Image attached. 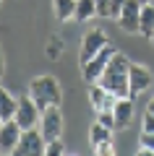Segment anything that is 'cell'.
<instances>
[{"label": "cell", "mask_w": 154, "mask_h": 156, "mask_svg": "<svg viewBox=\"0 0 154 156\" xmlns=\"http://www.w3.org/2000/svg\"><path fill=\"white\" fill-rule=\"evenodd\" d=\"M112 112H115V130H126L128 122H131V117H133V96L118 99Z\"/></svg>", "instance_id": "12"}, {"label": "cell", "mask_w": 154, "mask_h": 156, "mask_svg": "<svg viewBox=\"0 0 154 156\" xmlns=\"http://www.w3.org/2000/svg\"><path fill=\"white\" fill-rule=\"evenodd\" d=\"M21 133H24V128L16 122V120L0 122V151H3V154H16Z\"/></svg>", "instance_id": "9"}, {"label": "cell", "mask_w": 154, "mask_h": 156, "mask_svg": "<svg viewBox=\"0 0 154 156\" xmlns=\"http://www.w3.org/2000/svg\"><path fill=\"white\" fill-rule=\"evenodd\" d=\"M39 130H42L44 140H55L63 135V112L60 107H47L42 112V120H39Z\"/></svg>", "instance_id": "6"}, {"label": "cell", "mask_w": 154, "mask_h": 156, "mask_svg": "<svg viewBox=\"0 0 154 156\" xmlns=\"http://www.w3.org/2000/svg\"><path fill=\"white\" fill-rule=\"evenodd\" d=\"M89 104H92L97 112H102V109H115L118 96L110 94L102 83H92V86H89Z\"/></svg>", "instance_id": "10"}, {"label": "cell", "mask_w": 154, "mask_h": 156, "mask_svg": "<svg viewBox=\"0 0 154 156\" xmlns=\"http://www.w3.org/2000/svg\"><path fill=\"white\" fill-rule=\"evenodd\" d=\"M44 148H47V140H44L42 130L39 128H29V130L21 133V140H18L16 154H21V156H42Z\"/></svg>", "instance_id": "5"}, {"label": "cell", "mask_w": 154, "mask_h": 156, "mask_svg": "<svg viewBox=\"0 0 154 156\" xmlns=\"http://www.w3.org/2000/svg\"><path fill=\"white\" fill-rule=\"evenodd\" d=\"M146 109H149V112H154V99L149 101V107H146Z\"/></svg>", "instance_id": "26"}, {"label": "cell", "mask_w": 154, "mask_h": 156, "mask_svg": "<svg viewBox=\"0 0 154 156\" xmlns=\"http://www.w3.org/2000/svg\"><path fill=\"white\" fill-rule=\"evenodd\" d=\"M18 101H21V99H16L11 91H6V89L0 91V122H6V120H13V117H16Z\"/></svg>", "instance_id": "13"}, {"label": "cell", "mask_w": 154, "mask_h": 156, "mask_svg": "<svg viewBox=\"0 0 154 156\" xmlns=\"http://www.w3.org/2000/svg\"><path fill=\"white\" fill-rule=\"evenodd\" d=\"M128 78H131V91H133V96L144 94V91L152 86V81H154L149 68H144V65H133V62H131V70H128Z\"/></svg>", "instance_id": "11"}, {"label": "cell", "mask_w": 154, "mask_h": 156, "mask_svg": "<svg viewBox=\"0 0 154 156\" xmlns=\"http://www.w3.org/2000/svg\"><path fill=\"white\" fill-rule=\"evenodd\" d=\"M138 146H141L138 154H154V133H152V130H141V135H138Z\"/></svg>", "instance_id": "18"}, {"label": "cell", "mask_w": 154, "mask_h": 156, "mask_svg": "<svg viewBox=\"0 0 154 156\" xmlns=\"http://www.w3.org/2000/svg\"><path fill=\"white\" fill-rule=\"evenodd\" d=\"M141 3H152V0H141Z\"/></svg>", "instance_id": "27"}, {"label": "cell", "mask_w": 154, "mask_h": 156, "mask_svg": "<svg viewBox=\"0 0 154 156\" xmlns=\"http://www.w3.org/2000/svg\"><path fill=\"white\" fill-rule=\"evenodd\" d=\"M44 154H47V156H60V154H66V146H63V140H60V138L47 140V148H44Z\"/></svg>", "instance_id": "19"}, {"label": "cell", "mask_w": 154, "mask_h": 156, "mask_svg": "<svg viewBox=\"0 0 154 156\" xmlns=\"http://www.w3.org/2000/svg\"><path fill=\"white\" fill-rule=\"evenodd\" d=\"M97 16L110 18V0H97Z\"/></svg>", "instance_id": "22"}, {"label": "cell", "mask_w": 154, "mask_h": 156, "mask_svg": "<svg viewBox=\"0 0 154 156\" xmlns=\"http://www.w3.org/2000/svg\"><path fill=\"white\" fill-rule=\"evenodd\" d=\"M18 125H21L24 130L29 128H39V120H42V109L37 107V101L32 99V96H24L21 101H18V112L16 117H13Z\"/></svg>", "instance_id": "8"}, {"label": "cell", "mask_w": 154, "mask_h": 156, "mask_svg": "<svg viewBox=\"0 0 154 156\" xmlns=\"http://www.w3.org/2000/svg\"><path fill=\"white\" fill-rule=\"evenodd\" d=\"M97 16V0H76V21L86 23L89 18Z\"/></svg>", "instance_id": "16"}, {"label": "cell", "mask_w": 154, "mask_h": 156, "mask_svg": "<svg viewBox=\"0 0 154 156\" xmlns=\"http://www.w3.org/2000/svg\"><path fill=\"white\" fill-rule=\"evenodd\" d=\"M29 96L37 101L39 109H47V107H60L63 101V91H60V83H58L55 76H37L29 83Z\"/></svg>", "instance_id": "2"}, {"label": "cell", "mask_w": 154, "mask_h": 156, "mask_svg": "<svg viewBox=\"0 0 154 156\" xmlns=\"http://www.w3.org/2000/svg\"><path fill=\"white\" fill-rule=\"evenodd\" d=\"M141 8H144L141 0H126V5L118 13L120 29H126L128 34H138V29H141Z\"/></svg>", "instance_id": "7"}, {"label": "cell", "mask_w": 154, "mask_h": 156, "mask_svg": "<svg viewBox=\"0 0 154 156\" xmlns=\"http://www.w3.org/2000/svg\"><path fill=\"white\" fill-rule=\"evenodd\" d=\"M138 34H144L146 39L154 37V5L152 3H144V8H141V29H138Z\"/></svg>", "instance_id": "14"}, {"label": "cell", "mask_w": 154, "mask_h": 156, "mask_svg": "<svg viewBox=\"0 0 154 156\" xmlns=\"http://www.w3.org/2000/svg\"><path fill=\"white\" fill-rule=\"evenodd\" d=\"M112 138V128H107V125H102L97 120V122L92 125V130H89V140H92V146L102 143V140H110Z\"/></svg>", "instance_id": "17"}, {"label": "cell", "mask_w": 154, "mask_h": 156, "mask_svg": "<svg viewBox=\"0 0 154 156\" xmlns=\"http://www.w3.org/2000/svg\"><path fill=\"white\" fill-rule=\"evenodd\" d=\"M128 70H131V62H128L126 55L115 52L110 60V65L105 68L102 78H99L97 83H102L110 94H115L118 99H126V96H133L131 91V78H128Z\"/></svg>", "instance_id": "1"}, {"label": "cell", "mask_w": 154, "mask_h": 156, "mask_svg": "<svg viewBox=\"0 0 154 156\" xmlns=\"http://www.w3.org/2000/svg\"><path fill=\"white\" fill-rule=\"evenodd\" d=\"M123 5H126V0H110V18H118Z\"/></svg>", "instance_id": "24"}, {"label": "cell", "mask_w": 154, "mask_h": 156, "mask_svg": "<svg viewBox=\"0 0 154 156\" xmlns=\"http://www.w3.org/2000/svg\"><path fill=\"white\" fill-rule=\"evenodd\" d=\"M152 42H154V37H152Z\"/></svg>", "instance_id": "28"}, {"label": "cell", "mask_w": 154, "mask_h": 156, "mask_svg": "<svg viewBox=\"0 0 154 156\" xmlns=\"http://www.w3.org/2000/svg\"><path fill=\"white\" fill-rule=\"evenodd\" d=\"M97 120H99L102 125H107V128L115 130V112H112V109H102V112H97Z\"/></svg>", "instance_id": "21"}, {"label": "cell", "mask_w": 154, "mask_h": 156, "mask_svg": "<svg viewBox=\"0 0 154 156\" xmlns=\"http://www.w3.org/2000/svg\"><path fill=\"white\" fill-rule=\"evenodd\" d=\"M52 11L58 21H68L76 16V0H52Z\"/></svg>", "instance_id": "15"}, {"label": "cell", "mask_w": 154, "mask_h": 156, "mask_svg": "<svg viewBox=\"0 0 154 156\" xmlns=\"http://www.w3.org/2000/svg\"><path fill=\"white\" fill-rule=\"evenodd\" d=\"M60 52V44H58V39H52V47H50V57H58Z\"/></svg>", "instance_id": "25"}, {"label": "cell", "mask_w": 154, "mask_h": 156, "mask_svg": "<svg viewBox=\"0 0 154 156\" xmlns=\"http://www.w3.org/2000/svg\"><path fill=\"white\" fill-rule=\"evenodd\" d=\"M94 154H97V156H112V154H115L112 138H110V140H102V143H97V146H94Z\"/></svg>", "instance_id": "20"}, {"label": "cell", "mask_w": 154, "mask_h": 156, "mask_svg": "<svg viewBox=\"0 0 154 156\" xmlns=\"http://www.w3.org/2000/svg\"><path fill=\"white\" fill-rule=\"evenodd\" d=\"M110 44V37H107L102 29H89L86 34H84L81 39V52H78V62H89L94 55H99V52L105 50V47Z\"/></svg>", "instance_id": "3"}, {"label": "cell", "mask_w": 154, "mask_h": 156, "mask_svg": "<svg viewBox=\"0 0 154 156\" xmlns=\"http://www.w3.org/2000/svg\"><path fill=\"white\" fill-rule=\"evenodd\" d=\"M141 128L144 130H152V133H154V112H144V120H141Z\"/></svg>", "instance_id": "23"}, {"label": "cell", "mask_w": 154, "mask_h": 156, "mask_svg": "<svg viewBox=\"0 0 154 156\" xmlns=\"http://www.w3.org/2000/svg\"><path fill=\"white\" fill-rule=\"evenodd\" d=\"M112 55H115V47L107 44L105 50L99 52V55H94L89 62H84V65H81V76H84V81H89V83H97L99 78H102V73H105V68L110 65Z\"/></svg>", "instance_id": "4"}]
</instances>
